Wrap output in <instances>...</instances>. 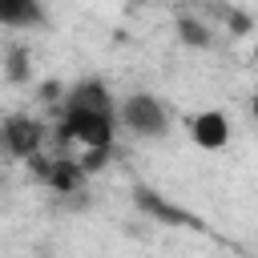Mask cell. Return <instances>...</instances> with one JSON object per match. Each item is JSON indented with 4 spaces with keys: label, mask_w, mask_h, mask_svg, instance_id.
<instances>
[{
    "label": "cell",
    "mask_w": 258,
    "mask_h": 258,
    "mask_svg": "<svg viewBox=\"0 0 258 258\" xmlns=\"http://www.w3.org/2000/svg\"><path fill=\"white\" fill-rule=\"evenodd\" d=\"M117 109H60V141L81 145L85 153H113L117 137Z\"/></svg>",
    "instance_id": "1"
},
{
    "label": "cell",
    "mask_w": 258,
    "mask_h": 258,
    "mask_svg": "<svg viewBox=\"0 0 258 258\" xmlns=\"http://www.w3.org/2000/svg\"><path fill=\"white\" fill-rule=\"evenodd\" d=\"M117 121H121V129H129L133 137H141V141H157V137L169 133L173 113H169V105H165L157 93L137 89V93L121 97V105H117Z\"/></svg>",
    "instance_id": "2"
},
{
    "label": "cell",
    "mask_w": 258,
    "mask_h": 258,
    "mask_svg": "<svg viewBox=\"0 0 258 258\" xmlns=\"http://www.w3.org/2000/svg\"><path fill=\"white\" fill-rule=\"evenodd\" d=\"M44 125L32 117V113H8L0 121V141H4V153L16 157V161H36L44 153Z\"/></svg>",
    "instance_id": "3"
},
{
    "label": "cell",
    "mask_w": 258,
    "mask_h": 258,
    "mask_svg": "<svg viewBox=\"0 0 258 258\" xmlns=\"http://www.w3.org/2000/svg\"><path fill=\"white\" fill-rule=\"evenodd\" d=\"M185 133H189V141H194L198 149L218 153V149L230 145L234 125H230V117H226L222 109H202V113H194V117L185 121Z\"/></svg>",
    "instance_id": "4"
},
{
    "label": "cell",
    "mask_w": 258,
    "mask_h": 258,
    "mask_svg": "<svg viewBox=\"0 0 258 258\" xmlns=\"http://www.w3.org/2000/svg\"><path fill=\"white\" fill-rule=\"evenodd\" d=\"M60 109H117V105H113V93L101 77H85V81L64 89Z\"/></svg>",
    "instance_id": "5"
},
{
    "label": "cell",
    "mask_w": 258,
    "mask_h": 258,
    "mask_svg": "<svg viewBox=\"0 0 258 258\" xmlns=\"http://www.w3.org/2000/svg\"><path fill=\"white\" fill-rule=\"evenodd\" d=\"M48 16H44V4L40 0H0V24L12 28V32H32Z\"/></svg>",
    "instance_id": "6"
},
{
    "label": "cell",
    "mask_w": 258,
    "mask_h": 258,
    "mask_svg": "<svg viewBox=\"0 0 258 258\" xmlns=\"http://www.w3.org/2000/svg\"><path fill=\"white\" fill-rule=\"evenodd\" d=\"M177 40L189 44V48H210V44H214V28H210L202 16L181 12V16H177Z\"/></svg>",
    "instance_id": "7"
},
{
    "label": "cell",
    "mask_w": 258,
    "mask_h": 258,
    "mask_svg": "<svg viewBox=\"0 0 258 258\" xmlns=\"http://www.w3.org/2000/svg\"><path fill=\"white\" fill-rule=\"evenodd\" d=\"M4 77H8L12 85L28 81V48H24V44H8V48H4Z\"/></svg>",
    "instance_id": "8"
},
{
    "label": "cell",
    "mask_w": 258,
    "mask_h": 258,
    "mask_svg": "<svg viewBox=\"0 0 258 258\" xmlns=\"http://www.w3.org/2000/svg\"><path fill=\"white\" fill-rule=\"evenodd\" d=\"M250 113H254V117H258V93H254V101H250Z\"/></svg>",
    "instance_id": "9"
}]
</instances>
